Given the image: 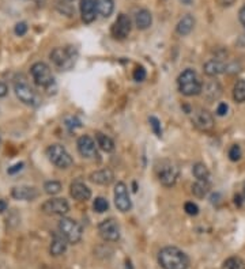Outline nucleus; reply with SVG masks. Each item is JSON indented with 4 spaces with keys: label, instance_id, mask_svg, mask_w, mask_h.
<instances>
[{
    "label": "nucleus",
    "instance_id": "40",
    "mask_svg": "<svg viewBox=\"0 0 245 269\" xmlns=\"http://www.w3.org/2000/svg\"><path fill=\"white\" fill-rule=\"evenodd\" d=\"M238 18H240V22L243 23V26L245 27V6L241 7V10L238 13Z\"/></svg>",
    "mask_w": 245,
    "mask_h": 269
},
{
    "label": "nucleus",
    "instance_id": "45",
    "mask_svg": "<svg viewBox=\"0 0 245 269\" xmlns=\"http://www.w3.org/2000/svg\"><path fill=\"white\" fill-rule=\"evenodd\" d=\"M243 196H244V202H245V182H244V190H243Z\"/></svg>",
    "mask_w": 245,
    "mask_h": 269
},
{
    "label": "nucleus",
    "instance_id": "18",
    "mask_svg": "<svg viewBox=\"0 0 245 269\" xmlns=\"http://www.w3.org/2000/svg\"><path fill=\"white\" fill-rule=\"evenodd\" d=\"M202 93L204 94V98L207 101L212 102L222 95V87H221L218 81H209L202 88Z\"/></svg>",
    "mask_w": 245,
    "mask_h": 269
},
{
    "label": "nucleus",
    "instance_id": "31",
    "mask_svg": "<svg viewBox=\"0 0 245 269\" xmlns=\"http://www.w3.org/2000/svg\"><path fill=\"white\" fill-rule=\"evenodd\" d=\"M93 207H94L95 212L102 214V212H105V211L109 208V202L108 200H106V199H104V197H97V199L94 200Z\"/></svg>",
    "mask_w": 245,
    "mask_h": 269
},
{
    "label": "nucleus",
    "instance_id": "12",
    "mask_svg": "<svg viewBox=\"0 0 245 269\" xmlns=\"http://www.w3.org/2000/svg\"><path fill=\"white\" fill-rule=\"evenodd\" d=\"M112 35L116 40H125L131 33V20L125 14H120L112 26Z\"/></svg>",
    "mask_w": 245,
    "mask_h": 269
},
{
    "label": "nucleus",
    "instance_id": "13",
    "mask_svg": "<svg viewBox=\"0 0 245 269\" xmlns=\"http://www.w3.org/2000/svg\"><path fill=\"white\" fill-rule=\"evenodd\" d=\"M78 151L85 158H95L97 156V143L88 134H83L78 139L76 143Z\"/></svg>",
    "mask_w": 245,
    "mask_h": 269
},
{
    "label": "nucleus",
    "instance_id": "2",
    "mask_svg": "<svg viewBox=\"0 0 245 269\" xmlns=\"http://www.w3.org/2000/svg\"><path fill=\"white\" fill-rule=\"evenodd\" d=\"M177 86H178L180 93L185 97H195V95L202 94L203 83L200 81L199 75L193 69L188 68L180 74L177 79Z\"/></svg>",
    "mask_w": 245,
    "mask_h": 269
},
{
    "label": "nucleus",
    "instance_id": "10",
    "mask_svg": "<svg viewBox=\"0 0 245 269\" xmlns=\"http://www.w3.org/2000/svg\"><path fill=\"white\" fill-rule=\"evenodd\" d=\"M191 113H192V116H191L192 122H193V125L197 129H200V131H211V129L214 128V118H212V116H211L209 110L197 108L193 112H191Z\"/></svg>",
    "mask_w": 245,
    "mask_h": 269
},
{
    "label": "nucleus",
    "instance_id": "33",
    "mask_svg": "<svg viewBox=\"0 0 245 269\" xmlns=\"http://www.w3.org/2000/svg\"><path fill=\"white\" fill-rule=\"evenodd\" d=\"M241 155H243V151H241L240 146H237V144L231 146L230 150H229V159H230V161H240V159H241Z\"/></svg>",
    "mask_w": 245,
    "mask_h": 269
},
{
    "label": "nucleus",
    "instance_id": "36",
    "mask_svg": "<svg viewBox=\"0 0 245 269\" xmlns=\"http://www.w3.org/2000/svg\"><path fill=\"white\" fill-rule=\"evenodd\" d=\"M27 32V25L25 23V22H20V23H17V26H15V34L17 35H19V37H22V35H25Z\"/></svg>",
    "mask_w": 245,
    "mask_h": 269
},
{
    "label": "nucleus",
    "instance_id": "8",
    "mask_svg": "<svg viewBox=\"0 0 245 269\" xmlns=\"http://www.w3.org/2000/svg\"><path fill=\"white\" fill-rule=\"evenodd\" d=\"M98 233H100L102 239L108 241V242H116V241L120 239V226L113 218L105 219L104 222L100 223Z\"/></svg>",
    "mask_w": 245,
    "mask_h": 269
},
{
    "label": "nucleus",
    "instance_id": "20",
    "mask_svg": "<svg viewBox=\"0 0 245 269\" xmlns=\"http://www.w3.org/2000/svg\"><path fill=\"white\" fill-rule=\"evenodd\" d=\"M113 178H115V175L112 173V170H109V168L97 170L90 174V181L98 184V185H109V184H112Z\"/></svg>",
    "mask_w": 245,
    "mask_h": 269
},
{
    "label": "nucleus",
    "instance_id": "43",
    "mask_svg": "<svg viewBox=\"0 0 245 269\" xmlns=\"http://www.w3.org/2000/svg\"><path fill=\"white\" fill-rule=\"evenodd\" d=\"M234 202L237 204L238 207H241V196L240 195L236 196V197H234Z\"/></svg>",
    "mask_w": 245,
    "mask_h": 269
},
{
    "label": "nucleus",
    "instance_id": "16",
    "mask_svg": "<svg viewBox=\"0 0 245 269\" xmlns=\"http://www.w3.org/2000/svg\"><path fill=\"white\" fill-rule=\"evenodd\" d=\"M70 193L78 202H88L91 197V190L82 181H74L70 186Z\"/></svg>",
    "mask_w": 245,
    "mask_h": 269
},
{
    "label": "nucleus",
    "instance_id": "4",
    "mask_svg": "<svg viewBox=\"0 0 245 269\" xmlns=\"http://www.w3.org/2000/svg\"><path fill=\"white\" fill-rule=\"evenodd\" d=\"M59 233L68 241V243L75 245L82 239V226L74 219L61 218L59 222Z\"/></svg>",
    "mask_w": 245,
    "mask_h": 269
},
{
    "label": "nucleus",
    "instance_id": "30",
    "mask_svg": "<svg viewBox=\"0 0 245 269\" xmlns=\"http://www.w3.org/2000/svg\"><path fill=\"white\" fill-rule=\"evenodd\" d=\"M61 184L59 181H47L44 184V190H45V193L51 196L57 195V193H60L61 192Z\"/></svg>",
    "mask_w": 245,
    "mask_h": 269
},
{
    "label": "nucleus",
    "instance_id": "1",
    "mask_svg": "<svg viewBox=\"0 0 245 269\" xmlns=\"http://www.w3.org/2000/svg\"><path fill=\"white\" fill-rule=\"evenodd\" d=\"M158 264L163 269H187L190 267V258L178 248L166 246L158 253Z\"/></svg>",
    "mask_w": 245,
    "mask_h": 269
},
{
    "label": "nucleus",
    "instance_id": "38",
    "mask_svg": "<svg viewBox=\"0 0 245 269\" xmlns=\"http://www.w3.org/2000/svg\"><path fill=\"white\" fill-rule=\"evenodd\" d=\"M22 168H23V163H22V162H20V163H17V165H14L11 168H8V174H15L17 171L22 170Z\"/></svg>",
    "mask_w": 245,
    "mask_h": 269
},
{
    "label": "nucleus",
    "instance_id": "28",
    "mask_svg": "<svg viewBox=\"0 0 245 269\" xmlns=\"http://www.w3.org/2000/svg\"><path fill=\"white\" fill-rule=\"evenodd\" d=\"M233 98L234 101L238 103H243L245 102V81L244 79H240L236 82L234 87H233Z\"/></svg>",
    "mask_w": 245,
    "mask_h": 269
},
{
    "label": "nucleus",
    "instance_id": "35",
    "mask_svg": "<svg viewBox=\"0 0 245 269\" xmlns=\"http://www.w3.org/2000/svg\"><path fill=\"white\" fill-rule=\"evenodd\" d=\"M146 69L143 67H136L135 69H134V74H132V76H134V79H135L136 82H142L146 79Z\"/></svg>",
    "mask_w": 245,
    "mask_h": 269
},
{
    "label": "nucleus",
    "instance_id": "14",
    "mask_svg": "<svg viewBox=\"0 0 245 269\" xmlns=\"http://www.w3.org/2000/svg\"><path fill=\"white\" fill-rule=\"evenodd\" d=\"M15 94L20 101L26 103V105H35V102H37V97L34 94V91L25 82H17L15 83Z\"/></svg>",
    "mask_w": 245,
    "mask_h": 269
},
{
    "label": "nucleus",
    "instance_id": "39",
    "mask_svg": "<svg viewBox=\"0 0 245 269\" xmlns=\"http://www.w3.org/2000/svg\"><path fill=\"white\" fill-rule=\"evenodd\" d=\"M7 91H8V87H7L6 83L0 82V98H1V97H6Z\"/></svg>",
    "mask_w": 245,
    "mask_h": 269
},
{
    "label": "nucleus",
    "instance_id": "29",
    "mask_svg": "<svg viewBox=\"0 0 245 269\" xmlns=\"http://www.w3.org/2000/svg\"><path fill=\"white\" fill-rule=\"evenodd\" d=\"M222 269H245V263L240 257H230L225 261Z\"/></svg>",
    "mask_w": 245,
    "mask_h": 269
},
{
    "label": "nucleus",
    "instance_id": "23",
    "mask_svg": "<svg viewBox=\"0 0 245 269\" xmlns=\"http://www.w3.org/2000/svg\"><path fill=\"white\" fill-rule=\"evenodd\" d=\"M153 23V17L149 10H140L135 15V25L139 30H146L149 29Z\"/></svg>",
    "mask_w": 245,
    "mask_h": 269
},
{
    "label": "nucleus",
    "instance_id": "19",
    "mask_svg": "<svg viewBox=\"0 0 245 269\" xmlns=\"http://www.w3.org/2000/svg\"><path fill=\"white\" fill-rule=\"evenodd\" d=\"M95 0H81V15L85 23H91L95 19Z\"/></svg>",
    "mask_w": 245,
    "mask_h": 269
},
{
    "label": "nucleus",
    "instance_id": "37",
    "mask_svg": "<svg viewBox=\"0 0 245 269\" xmlns=\"http://www.w3.org/2000/svg\"><path fill=\"white\" fill-rule=\"evenodd\" d=\"M228 110H229V106H228V103H224V102H222V103H219V105H218L217 115L222 117V116H225L226 113H228Z\"/></svg>",
    "mask_w": 245,
    "mask_h": 269
},
{
    "label": "nucleus",
    "instance_id": "25",
    "mask_svg": "<svg viewBox=\"0 0 245 269\" xmlns=\"http://www.w3.org/2000/svg\"><path fill=\"white\" fill-rule=\"evenodd\" d=\"M95 143L105 152H112L115 150V143H113V140L105 134H101V132H97L95 134Z\"/></svg>",
    "mask_w": 245,
    "mask_h": 269
},
{
    "label": "nucleus",
    "instance_id": "17",
    "mask_svg": "<svg viewBox=\"0 0 245 269\" xmlns=\"http://www.w3.org/2000/svg\"><path fill=\"white\" fill-rule=\"evenodd\" d=\"M203 71L207 76L214 78V76H218V75L225 74V72L228 71V66L225 64L224 61L212 59V60H209L204 64Z\"/></svg>",
    "mask_w": 245,
    "mask_h": 269
},
{
    "label": "nucleus",
    "instance_id": "24",
    "mask_svg": "<svg viewBox=\"0 0 245 269\" xmlns=\"http://www.w3.org/2000/svg\"><path fill=\"white\" fill-rule=\"evenodd\" d=\"M95 7H97V13L102 15L104 18H108L115 10V1L113 0H95Z\"/></svg>",
    "mask_w": 245,
    "mask_h": 269
},
{
    "label": "nucleus",
    "instance_id": "21",
    "mask_svg": "<svg viewBox=\"0 0 245 269\" xmlns=\"http://www.w3.org/2000/svg\"><path fill=\"white\" fill-rule=\"evenodd\" d=\"M193 27H195V18L192 15H190V14H187V15H184L183 18L178 20V23H177L176 26V32L178 35L185 37V35H188L193 30Z\"/></svg>",
    "mask_w": 245,
    "mask_h": 269
},
{
    "label": "nucleus",
    "instance_id": "3",
    "mask_svg": "<svg viewBox=\"0 0 245 269\" xmlns=\"http://www.w3.org/2000/svg\"><path fill=\"white\" fill-rule=\"evenodd\" d=\"M156 173L158 180L163 186L170 188L176 184L178 174H180V170H178L175 162L169 161V159H163V161L157 163Z\"/></svg>",
    "mask_w": 245,
    "mask_h": 269
},
{
    "label": "nucleus",
    "instance_id": "5",
    "mask_svg": "<svg viewBox=\"0 0 245 269\" xmlns=\"http://www.w3.org/2000/svg\"><path fill=\"white\" fill-rule=\"evenodd\" d=\"M47 155L48 158H49V161L52 162L56 168H68L74 163L72 156L60 144H52V146H49L47 150Z\"/></svg>",
    "mask_w": 245,
    "mask_h": 269
},
{
    "label": "nucleus",
    "instance_id": "11",
    "mask_svg": "<svg viewBox=\"0 0 245 269\" xmlns=\"http://www.w3.org/2000/svg\"><path fill=\"white\" fill-rule=\"evenodd\" d=\"M42 211L47 214V215H66L68 211H70V204L66 199H60V197H56V199H49L47 202L42 204Z\"/></svg>",
    "mask_w": 245,
    "mask_h": 269
},
{
    "label": "nucleus",
    "instance_id": "44",
    "mask_svg": "<svg viewBox=\"0 0 245 269\" xmlns=\"http://www.w3.org/2000/svg\"><path fill=\"white\" fill-rule=\"evenodd\" d=\"M181 1H183L184 4H191L192 3V0H181Z\"/></svg>",
    "mask_w": 245,
    "mask_h": 269
},
{
    "label": "nucleus",
    "instance_id": "22",
    "mask_svg": "<svg viewBox=\"0 0 245 269\" xmlns=\"http://www.w3.org/2000/svg\"><path fill=\"white\" fill-rule=\"evenodd\" d=\"M68 241L61 235L60 233L54 234L52 243H51V254L52 256H61L67 250Z\"/></svg>",
    "mask_w": 245,
    "mask_h": 269
},
{
    "label": "nucleus",
    "instance_id": "6",
    "mask_svg": "<svg viewBox=\"0 0 245 269\" xmlns=\"http://www.w3.org/2000/svg\"><path fill=\"white\" fill-rule=\"evenodd\" d=\"M30 74L33 76V81L35 84H38L41 87H49L53 83V75L48 64L38 61L32 66L30 68Z\"/></svg>",
    "mask_w": 245,
    "mask_h": 269
},
{
    "label": "nucleus",
    "instance_id": "7",
    "mask_svg": "<svg viewBox=\"0 0 245 269\" xmlns=\"http://www.w3.org/2000/svg\"><path fill=\"white\" fill-rule=\"evenodd\" d=\"M51 60L53 61L56 67L61 68V69H68L74 64V52L71 48H54L51 52Z\"/></svg>",
    "mask_w": 245,
    "mask_h": 269
},
{
    "label": "nucleus",
    "instance_id": "32",
    "mask_svg": "<svg viewBox=\"0 0 245 269\" xmlns=\"http://www.w3.org/2000/svg\"><path fill=\"white\" fill-rule=\"evenodd\" d=\"M150 121V127H151V129H153V132L158 136V137H161L162 136V128H161V121L157 118V117H154V116H151L149 118Z\"/></svg>",
    "mask_w": 245,
    "mask_h": 269
},
{
    "label": "nucleus",
    "instance_id": "34",
    "mask_svg": "<svg viewBox=\"0 0 245 269\" xmlns=\"http://www.w3.org/2000/svg\"><path fill=\"white\" fill-rule=\"evenodd\" d=\"M184 209H185V212L191 216H195L199 214V207H197L195 202H185V205H184Z\"/></svg>",
    "mask_w": 245,
    "mask_h": 269
},
{
    "label": "nucleus",
    "instance_id": "41",
    "mask_svg": "<svg viewBox=\"0 0 245 269\" xmlns=\"http://www.w3.org/2000/svg\"><path fill=\"white\" fill-rule=\"evenodd\" d=\"M236 0H218V3L221 4L222 7H230L234 4Z\"/></svg>",
    "mask_w": 245,
    "mask_h": 269
},
{
    "label": "nucleus",
    "instance_id": "15",
    "mask_svg": "<svg viewBox=\"0 0 245 269\" xmlns=\"http://www.w3.org/2000/svg\"><path fill=\"white\" fill-rule=\"evenodd\" d=\"M11 196H13L15 200L32 202V200L38 197V190L35 188H33V186L22 185V186H15V188L11 190Z\"/></svg>",
    "mask_w": 245,
    "mask_h": 269
},
{
    "label": "nucleus",
    "instance_id": "26",
    "mask_svg": "<svg viewBox=\"0 0 245 269\" xmlns=\"http://www.w3.org/2000/svg\"><path fill=\"white\" fill-rule=\"evenodd\" d=\"M210 192V182L209 181H196L192 185V193L196 196L197 199H203L204 196Z\"/></svg>",
    "mask_w": 245,
    "mask_h": 269
},
{
    "label": "nucleus",
    "instance_id": "27",
    "mask_svg": "<svg viewBox=\"0 0 245 269\" xmlns=\"http://www.w3.org/2000/svg\"><path fill=\"white\" fill-rule=\"evenodd\" d=\"M192 171H193V175L197 178V181H209L210 180V171L204 163H200V162L195 163Z\"/></svg>",
    "mask_w": 245,
    "mask_h": 269
},
{
    "label": "nucleus",
    "instance_id": "9",
    "mask_svg": "<svg viewBox=\"0 0 245 269\" xmlns=\"http://www.w3.org/2000/svg\"><path fill=\"white\" fill-rule=\"evenodd\" d=\"M115 205L120 212H128L132 208V202L129 199L128 189L124 182H117L115 186Z\"/></svg>",
    "mask_w": 245,
    "mask_h": 269
},
{
    "label": "nucleus",
    "instance_id": "42",
    "mask_svg": "<svg viewBox=\"0 0 245 269\" xmlns=\"http://www.w3.org/2000/svg\"><path fill=\"white\" fill-rule=\"evenodd\" d=\"M7 209V202L4 200H0V212H4Z\"/></svg>",
    "mask_w": 245,
    "mask_h": 269
}]
</instances>
